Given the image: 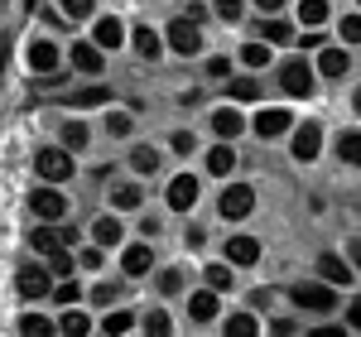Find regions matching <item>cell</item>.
I'll return each instance as SVG.
<instances>
[{"mask_svg":"<svg viewBox=\"0 0 361 337\" xmlns=\"http://www.w3.org/2000/svg\"><path fill=\"white\" fill-rule=\"evenodd\" d=\"M289 299H294L304 313H333L337 309V289H333V284H323V280L294 284V289H289Z\"/></svg>","mask_w":361,"mask_h":337,"instance_id":"1","label":"cell"},{"mask_svg":"<svg viewBox=\"0 0 361 337\" xmlns=\"http://www.w3.org/2000/svg\"><path fill=\"white\" fill-rule=\"evenodd\" d=\"M217 207H222L226 222H241V217H250V212H255V188H250V183H226Z\"/></svg>","mask_w":361,"mask_h":337,"instance_id":"2","label":"cell"},{"mask_svg":"<svg viewBox=\"0 0 361 337\" xmlns=\"http://www.w3.org/2000/svg\"><path fill=\"white\" fill-rule=\"evenodd\" d=\"M29 212H34L39 222H58V217L68 212V197L58 193L54 183H39V188L29 193Z\"/></svg>","mask_w":361,"mask_h":337,"instance_id":"3","label":"cell"},{"mask_svg":"<svg viewBox=\"0 0 361 337\" xmlns=\"http://www.w3.org/2000/svg\"><path fill=\"white\" fill-rule=\"evenodd\" d=\"M34 168L44 183H63V178H73V149H39Z\"/></svg>","mask_w":361,"mask_h":337,"instance_id":"4","label":"cell"},{"mask_svg":"<svg viewBox=\"0 0 361 337\" xmlns=\"http://www.w3.org/2000/svg\"><path fill=\"white\" fill-rule=\"evenodd\" d=\"M279 87H284L289 97H308V92H313V68H308L304 58L279 63Z\"/></svg>","mask_w":361,"mask_h":337,"instance_id":"5","label":"cell"},{"mask_svg":"<svg viewBox=\"0 0 361 337\" xmlns=\"http://www.w3.org/2000/svg\"><path fill=\"white\" fill-rule=\"evenodd\" d=\"M169 49H173V54H197V49H202V29L193 25V20H173V25H169Z\"/></svg>","mask_w":361,"mask_h":337,"instance_id":"6","label":"cell"},{"mask_svg":"<svg viewBox=\"0 0 361 337\" xmlns=\"http://www.w3.org/2000/svg\"><path fill=\"white\" fill-rule=\"evenodd\" d=\"M164 197H169V207H173V212H188V207L197 202V178H193V173H173Z\"/></svg>","mask_w":361,"mask_h":337,"instance_id":"7","label":"cell"},{"mask_svg":"<svg viewBox=\"0 0 361 337\" xmlns=\"http://www.w3.org/2000/svg\"><path fill=\"white\" fill-rule=\"evenodd\" d=\"M289 125H294V116L284 111V106H265V111L255 116V135H260V140H279Z\"/></svg>","mask_w":361,"mask_h":337,"instance_id":"8","label":"cell"},{"mask_svg":"<svg viewBox=\"0 0 361 337\" xmlns=\"http://www.w3.org/2000/svg\"><path fill=\"white\" fill-rule=\"evenodd\" d=\"M318 149H323V130H318V121H304V125L294 130V159L313 164V159H318Z\"/></svg>","mask_w":361,"mask_h":337,"instance_id":"9","label":"cell"},{"mask_svg":"<svg viewBox=\"0 0 361 337\" xmlns=\"http://www.w3.org/2000/svg\"><path fill=\"white\" fill-rule=\"evenodd\" d=\"M15 289H20L25 299H49L54 280H49V270H44V265H25V270H20V280H15Z\"/></svg>","mask_w":361,"mask_h":337,"instance_id":"10","label":"cell"},{"mask_svg":"<svg viewBox=\"0 0 361 337\" xmlns=\"http://www.w3.org/2000/svg\"><path fill=\"white\" fill-rule=\"evenodd\" d=\"M29 246H34L39 255H54L58 246H73V236H68V231H58L54 222H39L34 231H29Z\"/></svg>","mask_w":361,"mask_h":337,"instance_id":"11","label":"cell"},{"mask_svg":"<svg viewBox=\"0 0 361 337\" xmlns=\"http://www.w3.org/2000/svg\"><path fill=\"white\" fill-rule=\"evenodd\" d=\"M121 39H126V25H121L116 15H102V20H97V29H92V44L106 54V49H121Z\"/></svg>","mask_w":361,"mask_h":337,"instance_id":"12","label":"cell"},{"mask_svg":"<svg viewBox=\"0 0 361 337\" xmlns=\"http://www.w3.org/2000/svg\"><path fill=\"white\" fill-rule=\"evenodd\" d=\"M226 260L231 265H255L260 260V241L255 236H226Z\"/></svg>","mask_w":361,"mask_h":337,"instance_id":"13","label":"cell"},{"mask_svg":"<svg viewBox=\"0 0 361 337\" xmlns=\"http://www.w3.org/2000/svg\"><path fill=\"white\" fill-rule=\"evenodd\" d=\"M318 280L323 284H342V289H347V284L357 280V275H352V265H342V260H337V255H323V260H318Z\"/></svg>","mask_w":361,"mask_h":337,"instance_id":"14","label":"cell"},{"mask_svg":"<svg viewBox=\"0 0 361 337\" xmlns=\"http://www.w3.org/2000/svg\"><path fill=\"white\" fill-rule=\"evenodd\" d=\"M212 130H217L222 140H236V135L246 130V121H241L236 106H222V111H212Z\"/></svg>","mask_w":361,"mask_h":337,"instance_id":"15","label":"cell"},{"mask_svg":"<svg viewBox=\"0 0 361 337\" xmlns=\"http://www.w3.org/2000/svg\"><path fill=\"white\" fill-rule=\"evenodd\" d=\"M347 68H352V58H347V49H328V44H323V58H318V73H323V78H347Z\"/></svg>","mask_w":361,"mask_h":337,"instance_id":"16","label":"cell"},{"mask_svg":"<svg viewBox=\"0 0 361 337\" xmlns=\"http://www.w3.org/2000/svg\"><path fill=\"white\" fill-rule=\"evenodd\" d=\"M231 168H236V149H231V140H226V145H212V149H207V173L226 178Z\"/></svg>","mask_w":361,"mask_h":337,"instance_id":"17","label":"cell"},{"mask_svg":"<svg viewBox=\"0 0 361 337\" xmlns=\"http://www.w3.org/2000/svg\"><path fill=\"white\" fill-rule=\"evenodd\" d=\"M149 265H154L149 246H126V255H121V270L126 275H149Z\"/></svg>","mask_w":361,"mask_h":337,"instance_id":"18","label":"cell"},{"mask_svg":"<svg viewBox=\"0 0 361 337\" xmlns=\"http://www.w3.org/2000/svg\"><path fill=\"white\" fill-rule=\"evenodd\" d=\"M29 68H34V73H54V68H58V49H54V44H44V39L29 44Z\"/></svg>","mask_w":361,"mask_h":337,"instance_id":"19","label":"cell"},{"mask_svg":"<svg viewBox=\"0 0 361 337\" xmlns=\"http://www.w3.org/2000/svg\"><path fill=\"white\" fill-rule=\"evenodd\" d=\"M135 54H140V58H149V63H154V58L164 54V39H159V34H154V29H149V25H140V29H135Z\"/></svg>","mask_w":361,"mask_h":337,"instance_id":"20","label":"cell"},{"mask_svg":"<svg viewBox=\"0 0 361 337\" xmlns=\"http://www.w3.org/2000/svg\"><path fill=\"white\" fill-rule=\"evenodd\" d=\"M73 68L78 73H102V49L97 44H73Z\"/></svg>","mask_w":361,"mask_h":337,"instance_id":"21","label":"cell"},{"mask_svg":"<svg viewBox=\"0 0 361 337\" xmlns=\"http://www.w3.org/2000/svg\"><path fill=\"white\" fill-rule=\"evenodd\" d=\"M188 313H193V323H212V318H217V294H212V289L193 294V299H188Z\"/></svg>","mask_w":361,"mask_h":337,"instance_id":"22","label":"cell"},{"mask_svg":"<svg viewBox=\"0 0 361 337\" xmlns=\"http://www.w3.org/2000/svg\"><path fill=\"white\" fill-rule=\"evenodd\" d=\"M106 102H111V87H82V92H73V106H78V111H87V106H106Z\"/></svg>","mask_w":361,"mask_h":337,"instance_id":"23","label":"cell"},{"mask_svg":"<svg viewBox=\"0 0 361 337\" xmlns=\"http://www.w3.org/2000/svg\"><path fill=\"white\" fill-rule=\"evenodd\" d=\"M130 168H135V173H154V168H159V149H154V145H135V149H130Z\"/></svg>","mask_w":361,"mask_h":337,"instance_id":"24","label":"cell"},{"mask_svg":"<svg viewBox=\"0 0 361 337\" xmlns=\"http://www.w3.org/2000/svg\"><path fill=\"white\" fill-rule=\"evenodd\" d=\"M121 236H126V231H121V222H116V217H102V222L92 226V241H97V246H116Z\"/></svg>","mask_w":361,"mask_h":337,"instance_id":"25","label":"cell"},{"mask_svg":"<svg viewBox=\"0 0 361 337\" xmlns=\"http://www.w3.org/2000/svg\"><path fill=\"white\" fill-rule=\"evenodd\" d=\"M49 294H54V304H63V309H73V304L82 299V289H78V280H73V275H68L63 284H54Z\"/></svg>","mask_w":361,"mask_h":337,"instance_id":"26","label":"cell"},{"mask_svg":"<svg viewBox=\"0 0 361 337\" xmlns=\"http://www.w3.org/2000/svg\"><path fill=\"white\" fill-rule=\"evenodd\" d=\"M289 34H294V29L284 25V20H275V15L260 25V39H265V44H289Z\"/></svg>","mask_w":361,"mask_h":337,"instance_id":"27","label":"cell"},{"mask_svg":"<svg viewBox=\"0 0 361 337\" xmlns=\"http://www.w3.org/2000/svg\"><path fill=\"white\" fill-rule=\"evenodd\" d=\"M111 202L121 207V212H130V207H140V188H135V183H116V188H111Z\"/></svg>","mask_w":361,"mask_h":337,"instance_id":"28","label":"cell"},{"mask_svg":"<svg viewBox=\"0 0 361 337\" xmlns=\"http://www.w3.org/2000/svg\"><path fill=\"white\" fill-rule=\"evenodd\" d=\"M73 265H78V260H73L68 246H58V251L49 255V275H63V280H68V275H73Z\"/></svg>","mask_w":361,"mask_h":337,"instance_id":"29","label":"cell"},{"mask_svg":"<svg viewBox=\"0 0 361 337\" xmlns=\"http://www.w3.org/2000/svg\"><path fill=\"white\" fill-rule=\"evenodd\" d=\"M241 63H246V68H265V63H270V44H265V39H260V44H246V49H241Z\"/></svg>","mask_w":361,"mask_h":337,"instance_id":"30","label":"cell"},{"mask_svg":"<svg viewBox=\"0 0 361 337\" xmlns=\"http://www.w3.org/2000/svg\"><path fill=\"white\" fill-rule=\"evenodd\" d=\"M226 337H255V318L250 313H231L226 318Z\"/></svg>","mask_w":361,"mask_h":337,"instance_id":"31","label":"cell"},{"mask_svg":"<svg viewBox=\"0 0 361 337\" xmlns=\"http://www.w3.org/2000/svg\"><path fill=\"white\" fill-rule=\"evenodd\" d=\"M299 20H304V25H323V20H328V0H304V5H299Z\"/></svg>","mask_w":361,"mask_h":337,"instance_id":"32","label":"cell"},{"mask_svg":"<svg viewBox=\"0 0 361 337\" xmlns=\"http://www.w3.org/2000/svg\"><path fill=\"white\" fill-rule=\"evenodd\" d=\"M202 275H207V289H212V294H222V289H231V270H226V265H207Z\"/></svg>","mask_w":361,"mask_h":337,"instance_id":"33","label":"cell"},{"mask_svg":"<svg viewBox=\"0 0 361 337\" xmlns=\"http://www.w3.org/2000/svg\"><path fill=\"white\" fill-rule=\"evenodd\" d=\"M357 149H361V135H357V130H347V135H337V154H342L347 164H357Z\"/></svg>","mask_w":361,"mask_h":337,"instance_id":"34","label":"cell"},{"mask_svg":"<svg viewBox=\"0 0 361 337\" xmlns=\"http://www.w3.org/2000/svg\"><path fill=\"white\" fill-rule=\"evenodd\" d=\"M106 130H111V135H130V130H135V116L130 111H111L106 116Z\"/></svg>","mask_w":361,"mask_h":337,"instance_id":"35","label":"cell"},{"mask_svg":"<svg viewBox=\"0 0 361 337\" xmlns=\"http://www.w3.org/2000/svg\"><path fill=\"white\" fill-rule=\"evenodd\" d=\"M63 145H68V149H82L87 145V125L82 121H68V125H63Z\"/></svg>","mask_w":361,"mask_h":337,"instance_id":"36","label":"cell"},{"mask_svg":"<svg viewBox=\"0 0 361 337\" xmlns=\"http://www.w3.org/2000/svg\"><path fill=\"white\" fill-rule=\"evenodd\" d=\"M231 97H236V102H255V97H260V82H255V78H236V82H231Z\"/></svg>","mask_w":361,"mask_h":337,"instance_id":"37","label":"cell"},{"mask_svg":"<svg viewBox=\"0 0 361 337\" xmlns=\"http://www.w3.org/2000/svg\"><path fill=\"white\" fill-rule=\"evenodd\" d=\"M102 328H106V333H130V328H135V313H106Z\"/></svg>","mask_w":361,"mask_h":337,"instance_id":"38","label":"cell"},{"mask_svg":"<svg viewBox=\"0 0 361 337\" xmlns=\"http://www.w3.org/2000/svg\"><path fill=\"white\" fill-rule=\"evenodd\" d=\"M212 5H217V15H222L226 25H236V20L246 15V0H212Z\"/></svg>","mask_w":361,"mask_h":337,"instance_id":"39","label":"cell"},{"mask_svg":"<svg viewBox=\"0 0 361 337\" xmlns=\"http://www.w3.org/2000/svg\"><path fill=\"white\" fill-rule=\"evenodd\" d=\"M58 5H63V15H68V20H87V15L97 10V0H58Z\"/></svg>","mask_w":361,"mask_h":337,"instance_id":"40","label":"cell"},{"mask_svg":"<svg viewBox=\"0 0 361 337\" xmlns=\"http://www.w3.org/2000/svg\"><path fill=\"white\" fill-rule=\"evenodd\" d=\"M87 328H92V318H87V313H63V333H68V337H82Z\"/></svg>","mask_w":361,"mask_h":337,"instance_id":"41","label":"cell"},{"mask_svg":"<svg viewBox=\"0 0 361 337\" xmlns=\"http://www.w3.org/2000/svg\"><path fill=\"white\" fill-rule=\"evenodd\" d=\"M20 333H54V323H49V318H39V313H25V318H20Z\"/></svg>","mask_w":361,"mask_h":337,"instance_id":"42","label":"cell"},{"mask_svg":"<svg viewBox=\"0 0 361 337\" xmlns=\"http://www.w3.org/2000/svg\"><path fill=\"white\" fill-rule=\"evenodd\" d=\"M159 294H183V275L178 270H164L159 275Z\"/></svg>","mask_w":361,"mask_h":337,"instance_id":"43","label":"cell"},{"mask_svg":"<svg viewBox=\"0 0 361 337\" xmlns=\"http://www.w3.org/2000/svg\"><path fill=\"white\" fill-rule=\"evenodd\" d=\"M92 304H97V309H111L116 304V284H97V289H92Z\"/></svg>","mask_w":361,"mask_h":337,"instance_id":"44","label":"cell"},{"mask_svg":"<svg viewBox=\"0 0 361 337\" xmlns=\"http://www.w3.org/2000/svg\"><path fill=\"white\" fill-rule=\"evenodd\" d=\"M145 328H149L154 337H164L169 328H173V323H169V313H149V318H145Z\"/></svg>","mask_w":361,"mask_h":337,"instance_id":"45","label":"cell"},{"mask_svg":"<svg viewBox=\"0 0 361 337\" xmlns=\"http://www.w3.org/2000/svg\"><path fill=\"white\" fill-rule=\"evenodd\" d=\"M173 149H178V154H193V149H197L193 130H178V135H173Z\"/></svg>","mask_w":361,"mask_h":337,"instance_id":"46","label":"cell"},{"mask_svg":"<svg viewBox=\"0 0 361 337\" xmlns=\"http://www.w3.org/2000/svg\"><path fill=\"white\" fill-rule=\"evenodd\" d=\"M357 34H361V20H357V15H347V20H342V39L357 44Z\"/></svg>","mask_w":361,"mask_h":337,"instance_id":"47","label":"cell"},{"mask_svg":"<svg viewBox=\"0 0 361 337\" xmlns=\"http://www.w3.org/2000/svg\"><path fill=\"white\" fill-rule=\"evenodd\" d=\"M207 73H212V78H226V73H231V63H226V58H212V63H207Z\"/></svg>","mask_w":361,"mask_h":337,"instance_id":"48","label":"cell"},{"mask_svg":"<svg viewBox=\"0 0 361 337\" xmlns=\"http://www.w3.org/2000/svg\"><path fill=\"white\" fill-rule=\"evenodd\" d=\"M323 44H328V39H323L318 29H308V34H304V49H323Z\"/></svg>","mask_w":361,"mask_h":337,"instance_id":"49","label":"cell"},{"mask_svg":"<svg viewBox=\"0 0 361 337\" xmlns=\"http://www.w3.org/2000/svg\"><path fill=\"white\" fill-rule=\"evenodd\" d=\"M255 5H260V15H279L284 10V0H255Z\"/></svg>","mask_w":361,"mask_h":337,"instance_id":"50","label":"cell"},{"mask_svg":"<svg viewBox=\"0 0 361 337\" xmlns=\"http://www.w3.org/2000/svg\"><path fill=\"white\" fill-rule=\"evenodd\" d=\"M78 260H82L87 270H97V265H102V251H82V255H78Z\"/></svg>","mask_w":361,"mask_h":337,"instance_id":"51","label":"cell"}]
</instances>
